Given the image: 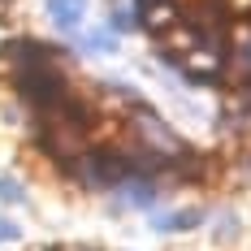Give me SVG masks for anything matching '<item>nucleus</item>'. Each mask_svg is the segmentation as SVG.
<instances>
[{
  "label": "nucleus",
  "instance_id": "obj_7",
  "mask_svg": "<svg viewBox=\"0 0 251 251\" xmlns=\"http://www.w3.org/2000/svg\"><path fill=\"white\" fill-rule=\"evenodd\" d=\"M18 234H22V229L13 226V221H9V217H4V221H0V243H13V238H18Z\"/></svg>",
  "mask_w": 251,
  "mask_h": 251
},
{
  "label": "nucleus",
  "instance_id": "obj_4",
  "mask_svg": "<svg viewBox=\"0 0 251 251\" xmlns=\"http://www.w3.org/2000/svg\"><path fill=\"white\" fill-rule=\"evenodd\" d=\"M0 200H9V203H26V191L13 182V177H0Z\"/></svg>",
  "mask_w": 251,
  "mask_h": 251
},
{
  "label": "nucleus",
  "instance_id": "obj_5",
  "mask_svg": "<svg viewBox=\"0 0 251 251\" xmlns=\"http://www.w3.org/2000/svg\"><path fill=\"white\" fill-rule=\"evenodd\" d=\"M87 44H91L96 52H117V35H108V30H96Z\"/></svg>",
  "mask_w": 251,
  "mask_h": 251
},
{
  "label": "nucleus",
  "instance_id": "obj_2",
  "mask_svg": "<svg viewBox=\"0 0 251 251\" xmlns=\"http://www.w3.org/2000/svg\"><path fill=\"white\" fill-rule=\"evenodd\" d=\"M203 221V212L186 208V212H165V217H151V229L156 234H177V229H195Z\"/></svg>",
  "mask_w": 251,
  "mask_h": 251
},
{
  "label": "nucleus",
  "instance_id": "obj_1",
  "mask_svg": "<svg viewBox=\"0 0 251 251\" xmlns=\"http://www.w3.org/2000/svg\"><path fill=\"white\" fill-rule=\"evenodd\" d=\"M134 22L143 26V30H151V35H165L177 22V9L169 0H139V18Z\"/></svg>",
  "mask_w": 251,
  "mask_h": 251
},
{
  "label": "nucleus",
  "instance_id": "obj_6",
  "mask_svg": "<svg viewBox=\"0 0 251 251\" xmlns=\"http://www.w3.org/2000/svg\"><path fill=\"white\" fill-rule=\"evenodd\" d=\"M108 26H113V30H130V26H139V22H134V13H126V9H117V13L108 18Z\"/></svg>",
  "mask_w": 251,
  "mask_h": 251
},
{
  "label": "nucleus",
  "instance_id": "obj_3",
  "mask_svg": "<svg viewBox=\"0 0 251 251\" xmlns=\"http://www.w3.org/2000/svg\"><path fill=\"white\" fill-rule=\"evenodd\" d=\"M48 9H52V22L61 30H74L82 22V0H48Z\"/></svg>",
  "mask_w": 251,
  "mask_h": 251
}]
</instances>
